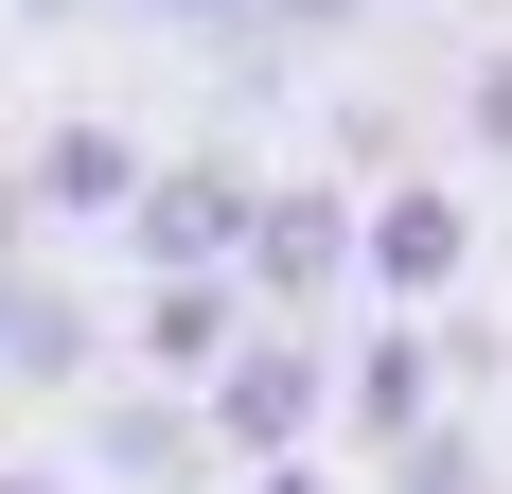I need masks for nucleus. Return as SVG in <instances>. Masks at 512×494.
Returning a JSON list of instances; mask_svg holds the SVG:
<instances>
[{
  "label": "nucleus",
  "mask_w": 512,
  "mask_h": 494,
  "mask_svg": "<svg viewBox=\"0 0 512 494\" xmlns=\"http://www.w3.org/2000/svg\"><path fill=\"white\" fill-rule=\"evenodd\" d=\"M71 494H230L177 389H71Z\"/></svg>",
  "instance_id": "obj_6"
},
{
  "label": "nucleus",
  "mask_w": 512,
  "mask_h": 494,
  "mask_svg": "<svg viewBox=\"0 0 512 494\" xmlns=\"http://www.w3.org/2000/svg\"><path fill=\"white\" fill-rule=\"evenodd\" d=\"M460 283H477V195L442 159H389L354 195V300L371 318H460Z\"/></svg>",
  "instance_id": "obj_2"
},
{
  "label": "nucleus",
  "mask_w": 512,
  "mask_h": 494,
  "mask_svg": "<svg viewBox=\"0 0 512 494\" xmlns=\"http://www.w3.org/2000/svg\"><path fill=\"white\" fill-rule=\"evenodd\" d=\"M371 494H495V442H477L460 406H442L424 442H389V459H371Z\"/></svg>",
  "instance_id": "obj_10"
},
{
  "label": "nucleus",
  "mask_w": 512,
  "mask_h": 494,
  "mask_svg": "<svg viewBox=\"0 0 512 494\" xmlns=\"http://www.w3.org/2000/svg\"><path fill=\"white\" fill-rule=\"evenodd\" d=\"M159 18H230V0H159Z\"/></svg>",
  "instance_id": "obj_15"
},
{
  "label": "nucleus",
  "mask_w": 512,
  "mask_h": 494,
  "mask_svg": "<svg viewBox=\"0 0 512 494\" xmlns=\"http://www.w3.org/2000/svg\"><path fill=\"white\" fill-rule=\"evenodd\" d=\"M248 142H177L142 159V195L106 212V247H124V283H230V230H248Z\"/></svg>",
  "instance_id": "obj_4"
},
{
  "label": "nucleus",
  "mask_w": 512,
  "mask_h": 494,
  "mask_svg": "<svg viewBox=\"0 0 512 494\" xmlns=\"http://www.w3.org/2000/svg\"><path fill=\"white\" fill-rule=\"evenodd\" d=\"M0 494H71V459H0Z\"/></svg>",
  "instance_id": "obj_14"
},
{
  "label": "nucleus",
  "mask_w": 512,
  "mask_h": 494,
  "mask_svg": "<svg viewBox=\"0 0 512 494\" xmlns=\"http://www.w3.org/2000/svg\"><path fill=\"white\" fill-rule=\"evenodd\" d=\"M460 159H512V36L460 71Z\"/></svg>",
  "instance_id": "obj_11"
},
{
  "label": "nucleus",
  "mask_w": 512,
  "mask_h": 494,
  "mask_svg": "<svg viewBox=\"0 0 512 494\" xmlns=\"http://www.w3.org/2000/svg\"><path fill=\"white\" fill-rule=\"evenodd\" d=\"M248 336V300L230 283H124V318H106V353H124V389H212V353Z\"/></svg>",
  "instance_id": "obj_9"
},
{
  "label": "nucleus",
  "mask_w": 512,
  "mask_h": 494,
  "mask_svg": "<svg viewBox=\"0 0 512 494\" xmlns=\"http://www.w3.org/2000/svg\"><path fill=\"white\" fill-rule=\"evenodd\" d=\"M142 159H159V142L124 124V106H53L0 177H18V212H36V230H106V212L142 195Z\"/></svg>",
  "instance_id": "obj_7"
},
{
  "label": "nucleus",
  "mask_w": 512,
  "mask_h": 494,
  "mask_svg": "<svg viewBox=\"0 0 512 494\" xmlns=\"http://www.w3.org/2000/svg\"><path fill=\"white\" fill-rule=\"evenodd\" d=\"M230 494H354L336 459H265V477H230Z\"/></svg>",
  "instance_id": "obj_12"
},
{
  "label": "nucleus",
  "mask_w": 512,
  "mask_h": 494,
  "mask_svg": "<svg viewBox=\"0 0 512 494\" xmlns=\"http://www.w3.org/2000/svg\"><path fill=\"white\" fill-rule=\"evenodd\" d=\"M71 389H106V300L71 265H18L0 283V406H71Z\"/></svg>",
  "instance_id": "obj_8"
},
{
  "label": "nucleus",
  "mask_w": 512,
  "mask_h": 494,
  "mask_svg": "<svg viewBox=\"0 0 512 494\" xmlns=\"http://www.w3.org/2000/svg\"><path fill=\"white\" fill-rule=\"evenodd\" d=\"M424 424H442V318H336V424H318V459L336 442L389 459Z\"/></svg>",
  "instance_id": "obj_5"
},
{
  "label": "nucleus",
  "mask_w": 512,
  "mask_h": 494,
  "mask_svg": "<svg viewBox=\"0 0 512 494\" xmlns=\"http://www.w3.org/2000/svg\"><path fill=\"white\" fill-rule=\"evenodd\" d=\"M18 265H36V212H18V177H0V283H18Z\"/></svg>",
  "instance_id": "obj_13"
},
{
  "label": "nucleus",
  "mask_w": 512,
  "mask_h": 494,
  "mask_svg": "<svg viewBox=\"0 0 512 494\" xmlns=\"http://www.w3.org/2000/svg\"><path fill=\"white\" fill-rule=\"evenodd\" d=\"M230 300L248 318H336L354 300V177H248V230H230Z\"/></svg>",
  "instance_id": "obj_3"
},
{
  "label": "nucleus",
  "mask_w": 512,
  "mask_h": 494,
  "mask_svg": "<svg viewBox=\"0 0 512 494\" xmlns=\"http://www.w3.org/2000/svg\"><path fill=\"white\" fill-rule=\"evenodd\" d=\"M283 18H336V0H283Z\"/></svg>",
  "instance_id": "obj_16"
},
{
  "label": "nucleus",
  "mask_w": 512,
  "mask_h": 494,
  "mask_svg": "<svg viewBox=\"0 0 512 494\" xmlns=\"http://www.w3.org/2000/svg\"><path fill=\"white\" fill-rule=\"evenodd\" d=\"M318 424H336V318H248V336L212 353V389H195V442H212V477L318 459Z\"/></svg>",
  "instance_id": "obj_1"
}]
</instances>
